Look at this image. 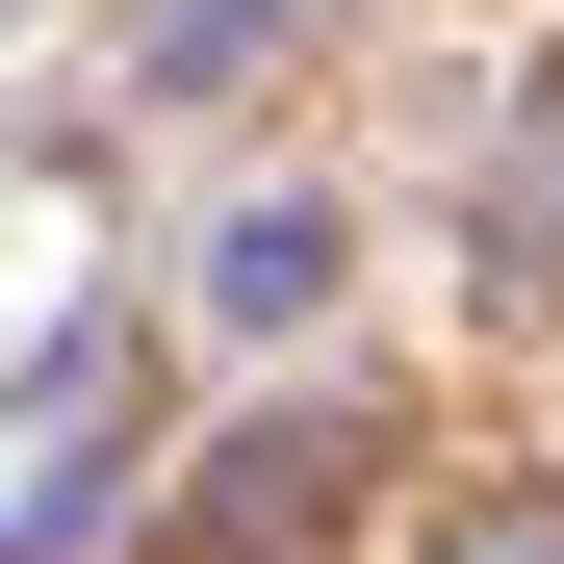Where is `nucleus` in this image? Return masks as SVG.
<instances>
[{"label": "nucleus", "instance_id": "obj_5", "mask_svg": "<svg viewBox=\"0 0 564 564\" xmlns=\"http://www.w3.org/2000/svg\"><path fill=\"white\" fill-rule=\"evenodd\" d=\"M257 26H282V0H154V26H129V104H206Z\"/></svg>", "mask_w": 564, "mask_h": 564}, {"label": "nucleus", "instance_id": "obj_4", "mask_svg": "<svg viewBox=\"0 0 564 564\" xmlns=\"http://www.w3.org/2000/svg\"><path fill=\"white\" fill-rule=\"evenodd\" d=\"M488 282H564V77L488 129Z\"/></svg>", "mask_w": 564, "mask_h": 564}, {"label": "nucleus", "instance_id": "obj_2", "mask_svg": "<svg viewBox=\"0 0 564 564\" xmlns=\"http://www.w3.org/2000/svg\"><path fill=\"white\" fill-rule=\"evenodd\" d=\"M0 539H26V564L104 539V334H52V359H26V513H0Z\"/></svg>", "mask_w": 564, "mask_h": 564}, {"label": "nucleus", "instance_id": "obj_1", "mask_svg": "<svg viewBox=\"0 0 564 564\" xmlns=\"http://www.w3.org/2000/svg\"><path fill=\"white\" fill-rule=\"evenodd\" d=\"M334 488H359V411H257V436H231V488L180 513V564H282Z\"/></svg>", "mask_w": 564, "mask_h": 564}, {"label": "nucleus", "instance_id": "obj_3", "mask_svg": "<svg viewBox=\"0 0 564 564\" xmlns=\"http://www.w3.org/2000/svg\"><path fill=\"white\" fill-rule=\"evenodd\" d=\"M334 282H359V231H334V206H231V231H206V308H231V334H308Z\"/></svg>", "mask_w": 564, "mask_h": 564}, {"label": "nucleus", "instance_id": "obj_6", "mask_svg": "<svg viewBox=\"0 0 564 564\" xmlns=\"http://www.w3.org/2000/svg\"><path fill=\"white\" fill-rule=\"evenodd\" d=\"M436 564H564V513H539V488H488V513H462Z\"/></svg>", "mask_w": 564, "mask_h": 564}]
</instances>
